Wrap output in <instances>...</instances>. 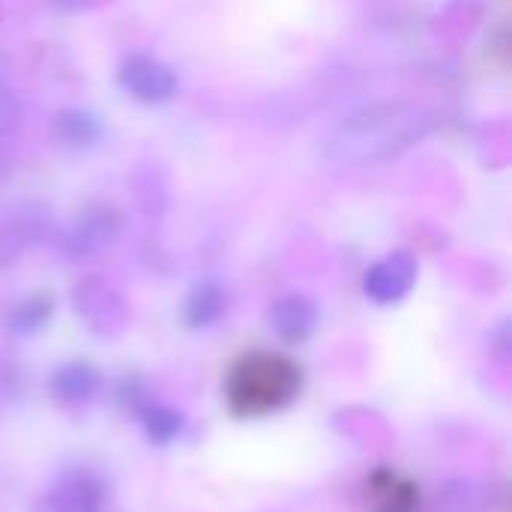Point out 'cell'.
<instances>
[{
  "mask_svg": "<svg viewBox=\"0 0 512 512\" xmlns=\"http://www.w3.org/2000/svg\"><path fill=\"white\" fill-rule=\"evenodd\" d=\"M51 315H54V297L48 291H33L9 309L6 327L18 336H30L39 333L51 321Z\"/></svg>",
  "mask_w": 512,
  "mask_h": 512,
  "instance_id": "4fadbf2b",
  "label": "cell"
},
{
  "mask_svg": "<svg viewBox=\"0 0 512 512\" xmlns=\"http://www.w3.org/2000/svg\"><path fill=\"white\" fill-rule=\"evenodd\" d=\"M417 276H420V261L414 252L408 249H396L390 255H384L381 261H375L366 276H363V291L372 303L378 306H393V303H402L414 285H417Z\"/></svg>",
  "mask_w": 512,
  "mask_h": 512,
  "instance_id": "52a82bcc",
  "label": "cell"
},
{
  "mask_svg": "<svg viewBox=\"0 0 512 512\" xmlns=\"http://www.w3.org/2000/svg\"><path fill=\"white\" fill-rule=\"evenodd\" d=\"M48 231V210L42 204H21L0 222V267L18 261Z\"/></svg>",
  "mask_w": 512,
  "mask_h": 512,
  "instance_id": "ba28073f",
  "label": "cell"
},
{
  "mask_svg": "<svg viewBox=\"0 0 512 512\" xmlns=\"http://www.w3.org/2000/svg\"><path fill=\"white\" fill-rule=\"evenodd\" d=\"M105 126L87 108H63L51 117V141L66 153H90L102 144Z\"/></svg>",
  "mask_w": 512,
  "mask_h": 512,
  "instance_id": "30bf717a",
  "label": "cell"
},
{
  "mask_svg": "<svg viewBox=\"0 0 512 512\" xmlns=\"http://www.w3.org/2000/svg\"><path fill=\"white\" fill-rule=\"evenodd\" d=\"M123 234V213L111 201H90L69 222L60 246L69 261H87L111 249Z\"/></svg>",
  "mask_w": 512,
  "mask_h": 512,
  "instance_id": "3957f363",
  "label": "cell"
},
{
  "mask_svg": "<svg viewBox=\"0 0 512 512\" xmlns=\"http://www.w3.org/2000/svg\"><path fill=\"white\" fill-rule=\"evenodd\" d=\"M105 480L90 468H66L36 501L33 512H102Z\"/></svg>",
  "mask_w": 512,
  "mask_h": 512,
  "instance_id": "5b68a950",
  "label": "cell"
},
{
  "mask_svg": "<svg viewBox=\"0 0 512 512\" xmlns=\"http://www.w3.org/2000/svg\"><path fill=\"white\" fill-rule=\"evenodd\" d=\"M117 81L141 105H162L177 93V72L153 54H126L117 66Z\"/></svg>",
  "mask_w": 512,
  "mask_h": 512,
  "instance_id": "8992f818",
  "label": "cell"
},
{
  "mask_svg": "<svg viewBox=\"0 0 512 512\" xmlns=\"http://www.w3.org/2000/svg\"><path fill=\"white\" fill-rule=\"evenodd\" d=\"M102 387V378H99V369L84 363V360H69L63 366H57L51 372V381H48V390L54 399L60 402H90Z\"/></svg>",
  "mask_w": 512,
  "mask_h": 512,
  "instance_id": "8fae6325",
  "label": "cell"
},
{
  "mask_svg": "<svg viewBox=\"0 0 512 512\" xmlns=\"http://www.w3.org/2000/svg\"><path fill=\"white\" fill-rule=\"evenodd\" d=\"M270 330L288 342V345H303L315 336L318 324H321V309L312 297L306 294H285L279 297L270 312H267Z\"/></svg>",
  "mask_w": 512,
  "mask_h": 512,
  "instance_id": "9c48e42d",
  "label": "cell"
},
{
  "mask_svg": "<svg viewBox=\"0 0 512 512\" xmlns=\"http://www.w3.org/2000/svg\"><path fill=\"white\" fill-rule=\"evenodd\" d=\"M438 123L441 117L417 102H372L351 111L330 129L324 153L345 165L390 162L432 135Z\"/></svg>",
  "mask_w": 512,
  "mask_h": 512,
  "instance_id": "6da1fadb",
  "label": "cell"
},
{
  "mask_svg": "<svg viewBox=\"0 0 512 512\" xmlns=\"http://www.w3.org/2000/svg\"><path fill=\"white\" fill-rule=\"evenodd\" d=\"M72 306H75V315L96 336H114L129 321V309H126L123 297L117 294V288L111 282H105L99 276H87L72 288Z\"/></svg>",
  "mask_w": 512,
  "mask_h": 512,
  "instance_id": "277c9868",
  "label": "cell"
},
{
  "mask_svg": "<svg viewBox=\"0 0 512 512\" xmlns=\"http://www.w3.org/2000/svg\"><path fill=\"white\" fill-rule=\"evenodd\" d=\"M225 312V288L216 279H201L183 300V324L189 330L213 327Z\"/></svg>",
  "mask_w": 512,
  "mask_h": 512,
  "instance_id": "7c38bea8",
  "label": "cell"
},
{
  "mask_svg": "<svg viewBox=\"0 0 512 512\" xmlns=\"http://www.w3.org/2000/svg\"><path fill=\"white\" fill-rule=\"evenodd\" d=\"M138 417H141V426L150 438V444L156 447H168L171 441H177L186 429V417L171 408V405H159V402H144L138 408Z\"/></svg>",
  "mask_w": 512,
  "mask_h": 512,
  "instance_id": "5bb4252c",
  "label": "cell"
},
{
  "mask_svg": "<svg viewBox=\"0 0 512 512\" xmlns=\"http://www.w3.org/2000/svg\"><path fill=\"white\" fill-rule=\"evenodd\" d=\"M225 405L240 420L285 411L303 390L300 366L276 351H249L225 375Z\"/></svg>",
  "mask_w": 512,
  "mask_h": 512,
  "instance_id": "7a4b0ae2",
  "label": "cell"
},
{
  "mask_svg": "<svg viewBox=\"0 0 512 512\" xmlns=\"http://www.w3.org/2000/svg\"><path fill=\"white\" fill-rule=\"evenodd\" d=\"M21 129V102L18 96L0 84V171H6V147Z\"/></svg>",
  "mask_w": 512,
  "mask_h": 512,
  "instance_id": "9a60e30c",
  "label": "cell"
}]
</instances>
